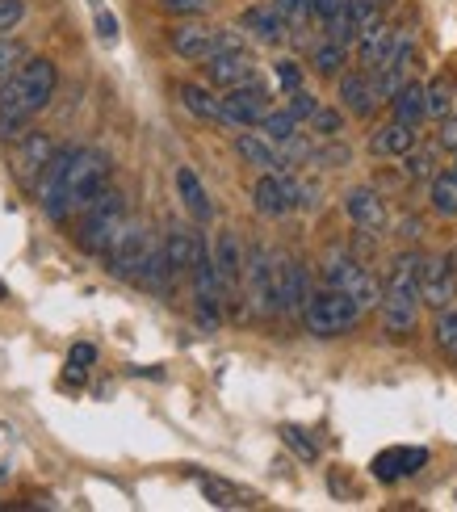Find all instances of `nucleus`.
<instances>
[{"label":"nucleus","instance_id":"obj_1","mask_svg":"<svg viewBox=\"0 0 457 512\" xmlns=\"http://www.w3.org/2000/svg\"><path fill=\"white\" fill-rule=\"evenodd\" d=\"M59 72L51 59H26L5 89H0V139H21L38 110H47L55 97Z\"/></svg>","mask_w":457,"mask_h":512},{"label":"nucleus","instance_id":"obj_2","mask_svg":"<svg viewBox=\"0 0 457 512\" xmlns=\"http://www.w3.org/2000/svg\"><path fill=\"white\" fill-rule=\"evenodd\" d=\"M420 277H424V256L420 252H399L386 273V294H382V328L390 336H407L420 319Z\"/></svg>","mask_w":457,"mask_h":512},{"label":"nucleus","instance_id":"obj_3","mask_svg":"<svg viewBox=\"0 0 457 512\" xmlns=\"http://www.w3.org/2000/svg\"><path fill=\"white\" fill-rule=\"evenodd\" d=\"M126 227V202L118 189H101V194L84 206V219H80V248L89 256H110L114 240L122 236Z\"/></svg>","mask_w":457,"mask_h":512},{"label":"nucleus","instance_id":"obj_4","mask_svg":"<svg viewBox=\"0 0 457 512\" xmlns=\"http://www.w3.org/2000/svg\"><path fill=\"white\" fill-rule=\"evenodd\" d=\"M105 181H110V156L97 152V147H76L72 168H68V177H63V206H68V215L72 210H84L101 189H110Z\"/></svg>","mask_w":457,"mask_h":512},{"label":"nucleus","instance_id":"obj_5","mask_svg":"<svg viewBox=\"0 0 457 512\" xmlns=\"http://www.w3.org/2000/svg\"><path fill=\"white\" fill-rule=\"evenodd\" d=\"M357 319H361V303L353 294H344V290H319L311 294V303L307 311H302V324H307L311 336H344V332H353L357 328Z\"/></svg>","mask_w":457,"mask_h":512},{"label":"nucleus","instance_id":"obj_6","mask_svg":"<svg viewBox=\"0 0 457 512\" xmlns=\"http://www.w3.org/2000/svg\"><path fill=\"white\" fill-rule=\"evenodd\" d=\"M323 282H328L332 290L353 294L357 303H361V311L382 307V294H386V286L378 282L374 273H365V269L353 261V256H332V261L323 265Z\"/></svg>","mask_w":457,"mask_h":512},{"label":"nucleus","instance_id":"obj_7","mask_svg":"<svg viewBox=\"0 0 457 512\" xmlns=\"http://www.w3.org/2000/svg\"><path fill=\"white\" fill-rule=\"evenodd\" d=\"M252 206H256V215H265V219L290 215V210L302 206V181L286 177V168H281V173H265L252 185Z\"/></svg>","mask_w":457,"mask_h":512},{"label":"nucleus","instance_id":"obj_8","mask_svg":"<svg viewBox=\"0 0 457 512\" xmlns=\"http://www.w3.org/2000/svg\"><path fill=\"white\" fill-rule=\"evenodd\" d=\"M277 269H281V261H273V256H269L265 248H252V252H248L244 282H248V298H252V307H256L260 315L281 311V298H277Z\"/></svg>","mask_w":457,"mask_h":512},{"label":"nucleus","instance_id":"obj_9","mask_svg":"<svg viewBox=\"0 0 457 512\" xmlns=\"http://www.w3.org/2000/svg\"><path fill=\"white\" fill-rule=\"evenodd\" d=\"M147 252H151L147 227H143V223H126L122 236H118L114 248H110V256H105V265H110V273L122 277V282H139V269H143V261H147Z\"/></svg>","mask_w":457,"mask_h":512},{"label":"nucleus","instance_id":"obj_10","mask_svg":"<svg viewBox=\"0 0 457 512\" xmlns=\"http://www.w3.org/2000/svg\"><path fill=\"white\" fill-rule=\"evenodd\" d=\"M72 156H76V147H59L51 156V164L38 173V202L55 223L68 219V206H63V177H68V168H72Z\"/></svg>","mask_w":457,"mask_h":512},{"label":"nucleus","instance_id":"obj_11","mask_svg":"<svg viewBox=\"0 0 457 512\" xmlns=\"http://www.w3.org/2000/svg\"><path fill=\"white\" fill-rule=\"evenodd\" d=\"M223 110H227V126H260V118L269 114V89L256 80L239 84V89H227Z\"/></svg>","mask_w":457,"mask_h":512},{"label":"nucleus","instance_id":"obj_12","mask_svg":"<svg viewBox=\"0 0 457 512\" xmlns=\"http://www.w3.org/2000/svg\"><path fill=\"white\" fill-rule=\"evenodd\" d=\"M420 294L428 307L445 311L457 298V261L453 256H428L424 261V277H420Z\"/></svg>","mask_w":457,"mask_h":512},{"label":"nucleus","instance_id":"obj_13","mask_svg":"<svg viewBox=\"0 0 457 512\" xmlns=\"http://www.w3.org/2000/svg\"><path fill=\"white\" fill-rule=\"evenodd\" d=\"M428 466V450L424 445H395V450H382L374 462H369V471H374L378 483H399L407 475H416Z\"/></svg>","mask_w":457,"mask_h":512},{"label":"nucleus","instance_id":"obj_14","mask_svg":"<svg viewBox=\"0 0 457 512\" xmlns=\"http://www.w3.org/2000/svg\"><path fill=\"white\" fill-rule=\"evenodd\" d=\"M206 80L219 89H239V84L256 80V59L248 51H223L206 59Z\"/></svg>","mask_w":457,"mask_h":512},{"label":"nucleus","instance_id":"obj_15","mask_svg":"<svg viewBox=\"0 0 457 512\" xmlns=\"http://www.w3.org/2000/svg\"><path fill=\"white\" fill-rule=\"evenodd\" d=\"M311 273L302 269L298 261H281V269H277V298H281V311H290V315H298L302 319V311H307V303H311Z\"/></svg>","mask_w":457,"mask_h":512},{"label":"nucleus","instance_id":"obj_16","mask_svg":"<svg viewBox=\"0 0 457 512\" xmlns=\"http://www.w3.org/2000/svg\"><path fill=\"white\" fill-rule=\"evenodd\" d=\"M202 252H206V244H202L198 231H189V227H181V223H172V227H168V236H164V256H168L172 277H177V273H193V265L202 261Z\"/></svg>","mask_w":457,"mask_h":512},{"label":"nucleus","instance_id":"obj_17","mask_svg":"<svg viewBox=\"0 0 457 512\" xmlns=\"http://www.w3.org/2000/svg\"><path fill=\"white\" fill-rule=\"evenodd\" d=\"M344 210H348V219H353L361 231H382L386 227V202H382L378 189H369V185L348 189Z\"/></svg>","mask_w":457,"mask_h":512},{"label":"nucleus","instance_id":"obj_18","mask_svg":"<svg viewBox=\"0 0 457 512\" xmlns=\"http://www.w3.org/2000/svg\"><path fill=\"white\" fill-rule=\"evenodd\" d=\"M340 101H344V110L357 114V118L374 114V105L382 101L374 72H348V76H340Z\"/></svg>","mask_w":457,"mask_h":512},{"label":"nucleus","instance_id":"obj_19","mask_svg":"<svg viewBox=\"0 0 457 512\" xmlns=\"http://www.w3.org/2000/svg\"><path fill=\"white\" fill-rule=\"evenodd\" d=\"M214 265H219V277L227 290H239L244 282V269H248V252L239 244L235 231H219V240H214Z\"/></svg>","mask_w":457,"mask_h":512},{"label":"nucleus","instance_id":"obj_20","mask_svg":"<svg viewBox=\"0 0 457 512\" xmlns=\"http://www.w3.org/2000/svg\"><path fill=\"white\" fill-rule=\"evenodd\" d=\"M395 47H399V34H395V26H386V21L369 26V30L357 38V55H361V63H365V72H378L382 63L395 55Z\"/></svg>","mask_w":457,"mask_h":512},{"label":"nucleus","instance_id":"obj_21","mask_svg":"<svg viewBox=\"0 0 457 512\" xmlns=\"http://www.w3.org/2000/svg\"><path fill=\"white\" fill-rule=\"evenodd\" d=\"M239 30H248L256 42H281L286 38V30H290V21L277 13V5H252V9H244V17H239Z\"/></svg>","mask_w":457,"mask_h":512},{"label":"nucleus","instance_id":"obj_22","mask_svg":"<svg viewBox=\"0 0 457 512\" xmlns=\"http://www.w3.org/2000/svg\"><path fill=\"white\" fill-rule=\"evenodd\" d=\"M214 34L219 30L202 26V21H185V26L168 30V42H172V51H177L181 59H210L214 55Z\"/></svg>","mask_w":457,"mask_h":512},{"label":"nucleus","instance_id":"obj_23","mask_svg":"<svg viewBox=\"0 0 457 512\" xmlns=\"http://www.w3.org/2000/svg\"><path fill=\"white\" fill-rule=\"evenodd\" d=\"M235 152H239V160H244V164L260 168V173H281V168H286V160H281V152L273 147V139H265V135L244 131V135L235 139Z\"/></svg>","mask_w":457,"mask_h":512},{"label":"nucleus","instance_id":"obj_24","mask_svg":"<svg viewBox=\"0 0 457 512\" xmlns=\"http://www.w3.org/2000/svg\"><path fill=\"white\" fill-rule=\"evenodd\" d=\"M411 147H416V126H407V122H386L382 131L369 135V156H407Z\"/></svg>","mask_w":457,"mask_h":512},{"label":"nucleus","instance_id":"obj_25","mask_svg":"<svg viewBox=\"0 0 457 512\" xmlns=\"http://www.w3.org/2000/svg\"><path fill=\"white\" fill-rule=\"evenodd\" d=\"M177 194H181V202H185V210H189L193 223H210V219H214V202H210L206 185L198 181V173H193V168H177Z\"/></svg>","mask_w":457,"mask_h":512},{"label":"nucleus","instance_id":"obj_26","mask_svg":"<svg viewBox=\"0 0 457 512\" xmlns=\"http://www.w3.org/2000/svg\"><path fill=\"white\" fill-rule=\"evenodd\" d=\"M59 152V147L51 143V135H42V131H26L17 143V173H42V168L51 164V156Z\"/></svg>","mask_w":457,"mask_h":512},{"label":"nucleus","instance_id":"obj_27","mask_svg":"<svg viewBox=\"0 0 457 512\" xmlns=\"http://www.w3.org/2000/svg\"><path fill=\"white\" fill-rule=\"evenodd\" d=\"M390 110H395V118H399V122L420 126V122L428 118V84L407 80L403 89H399L395 97H390Z\"/></svg>","mask_w":457,"mask_h":512},{"label":"nucleus","instance_id":"obj_28","mask_svg":"<svg viewBox=\"0 0 457 512\" xmlns=\"http://www.w3.org/2000/svg\"><path fill=\"white\" fill-rule=\"evenodd\" d=\"M193 479H198L202 496H206L214 508H252V504H256L252 492H244V487H235V483H227V479H219V475H193Z\"/></svg>","mask_w":457,"mask_h":512},{"label":"nucleus","instance_id":"obj_29","mask_svg":"<svg viewBox=\"0 0 457 512\" xmlns=\"http://www.w3.org/2000/svg\"><path fill=\"white\" fill-rule=\"evenodd\" d=\"M181 105L193 114V118H202V122H227V110H223V97H210L202 84H181L177 89Z\"/></svg>","mask_w":457,"mask_h":512},{"label":"nucleus","instance_id":"obj_30","mask_svg":"<svg viewBox=\"0 0 457 512\" xmlns=\"http://www.w3.org/2000/svg\"><path fill=\"white\" fill-rule=\"evenodd\" d=\"M428 198H432V210L445 219H457V168L453 173H437L428 181Z\"/></svg>","mask_w":457,"mask_h":512},{"label":"nucleus","instance_id":"obj_31","mask_svg":"<svg viewBox=\"0 0 457 512\" xmlns=\"http://www.w3.org/2000/svg\"><path fill=\"white\" fill-rule=\"evenodd\" d=\"M457 110V84L449 76L428 80V114L432 118H449Z\"/></svg>","mask_w":457,"mask_h":512},{"label":"nucleus","instance_id":"obj_32","mask_svg":"<svg viewBox=\"0 0 457 512\" xmlns=\"http://www.w3.org/2000/svg\"><path fill=\"white\" fill-rule=\"evenodd\" d=\"M260 131H265V139H273V143H290L298 135V118L290 110H269L260 118Z\"/></svg>","mask_w":457,"mask_h":512},{"label":"nucleus","instance_id":"obj_33","mask_svg":"<svg viewBox=\"0 0 457 512\" xmlns=\"http://www.w3.org/2000/svg\"><path fill=\"white\" fill-rule=\"evenodd\" d=\"M432 340H437V349H441L449 361H457V307H445V311L437 315Z\"/></svg>","mask_w":457,"mask_h":512},{"label":"nucleus","instance_id":"obj_34","mask_svg":"<svg viewBox=\"0 0 457 512\" xmlns=\"http://www.w3.org/2000/svg\"><path fill=\"white\" fill-rule=\"evenodd\" d=\"M281 441H286L302 462H319V441L307 429H298V424H281Z\"/></svg>","mask_w":457,"mask_h":512},{"label":"nucleus","instance_id":"obj_35","mask_svg":"<svg viewBox=\"0 0 457 512\" xmlns=\"http://www.w3.org/2000/svg\"><path fill=\"white\" fill-rule=\"evenodd\" d=\"M26 68V47L21 42H13V38H0V89Z\"/></svg>","mask_w":457,"mask_h":512},{"label":"nucleus","instance_id":"obj_36","mask_svg":"<svg viewBox=\"0 0 457 512\" xmlns=\"http://www.w3.org/2000/svg\"><path fill=\"white\" fill-rule=\"evenodd\" d=\"M340 63H344V42L328 38L323 47H315V72H319V76H336Z\"/></svg>","mask_w":457,"mask_h":512},{"label":"nucleus","instance_id":"obj_37","mask_svg":"<svg viewBox=\"0 0 457 512\" xmlns=\"http://www.w3.org/2000/svg\"><path fill=\"white\" fill-rule=\"evenodd\" d=\"M403 173L411 181H432L437 177V168H432V152H416V147H411V152L403 156Z\"/></svg>","mask_w":457,"mask_h":512},{"label":"nucleus","instance_id":"obj_38","mask_svg":"<svg viewBox=\"0 0 457 512\" xmlns=\"http://www.w3.org/2000/svg\"><path fill=\"white\" fill-rule=\"evenodd\" d=\"M89 5H93V21H97V38L105 42V47H114V42H118V17L105 9L101 0H89Z\"/></svg>","mask_w":457,"mask_h":512},{"label":"nucleus","instance_id":"obj_39","mask_svg":"<svg viewBox=\"0 0 457 512\" xmlns=\"http://www.w3.org/2000/svg\"><path fill=\"white\" fill-rule=\"evenodd\" d=\"M311 131L319 135V139H336L340 131H344V118H340V110H315V118H311Z\"/></svg>","mask_w":457,"mask_h":512},{"label":"nucleus","instance_id":"obj_40","mask_svg":"<svg viewBox=\"0 0 457 512\" xmlns=\"http://www.w3.org/2000/svg\"><path fill=\"white\" fill-rule=\"evenodd\" d=\"M160 9L172 17H202L210 9V0H160Z\"/></svg>","mask_w":457,"mask_h":512},{"label":"nucleus","instance_id":"obj_41","mask_svg":"<svg viewBox=\"0 0 457 512\" xmlns=\"http://www.w3.org/2000/svg\"><path fill=\"white\" fill-rule=\"evenodd\" d=\"M277 13L290 21V26H302V21L311 17V0H273Z\"/></svg>","mask_w":457,"mask_h":512},{"label":"nucleus","instance_id":"obj_42","mask_svg":"<svg viewBox=\"0 0 457 512\" xmlns=\"http://www.w3.org/2000/svg\"><path fill=\"white\" fill-rule=\"evenodd\" d=\"M315 110H319V101H315L307 89H294V93H290V114H294L298 122H302V118L311 122V118H315Z\"/></svg>","mask_w":457,"mask_h":512},{"label":"nucleus","instance_id":"obj_43","mask_svg":"<svg viewBox=\"0 0 457 512\" xmlns=\"http://www.w3.org/2000/svg\"><path fill=\"white\" fill-rule=\"evenodd\" d=\"M277 84H281V89H286V93H294V89H302V68H298V63L294 59H281L277 63Z\"/></svg>","mask_w":457,"mask_h":512},{"label":"nucleus","instance_id":"obj_44","mask_svg":"<svg viewBox=\"0 0 457 512\" xmlns=\"http://www.w3.org/2000/svg\"><path fill=\"white\" fill-rule=\"evenodd\" d=\"M348 160H353V152H348L344 143H332V147H319L315 152V164H328V168H344Z\"/></svg>","mask_w":457,"mask_h":512},{"label":"nucleus","instance_id":"obj_45","mask_svg":"<svg viewBox=\"0 0 457 512\" xmlns=\"http://www.w3.org/2000/svg\"><path fill=\"white\" fill-rule=\"evenodd\" d=\"M21 17H26V0H0V34L13 30Z\"/></svg>","mask_w":457,"mask_h":512},{"label":"nucleus","instance_id":"obj_46","mask_svg":"<svg viewBox=\"0 0 457 512\" xmlns=\"http://www.w3.org/2000/svg\"><path fill=\"white\" fill-rule=\"evenodd\" d=\"M348 9V0H311V13L319 17V21H332L336 13H344Z\"/></svg>","mask_w":457,"mask_h":512},{"label":"nucleus","instance_id":"obj_47","mask_svg":"<svg viewBox=\"0 0 457 512\" xmlns=\"http://www.w3.org/2000/svg\"><path fill=\"white\" fill-rule=\"evenodd\" d=\"M68 361H72V366H80V370H89L93 361H97V349H93V345H84V340H80V345H72Z\"/></svg>","mask_w":457,"mask_h":512},{"label":"nucleus","instance_id":"obj_48","mask_svg":"<svg viewBox=\"0 0 457 512\" xmlns=\"http://www.w3.org/2000/svg\"><path fill=\"white\" fill-rule=\"evenodd\" d=\"M437 143L449 147V152H457V118H441V131H437Z\"/></svg>","mask_w":457,"mask_h":512},{"label":"nucleus","instance_id":"obj_49","mask_svg":"<svg viewBox=\"0 0 457 512\" xmlns=\"http://www.w3.org/2000/svg\"><path fill=\"white\" fill-rule=\"evenodd\" d=\"M0 303H9V286H5V277H0Z\"/></svg>","mask_w":457,"mask_h":512},{"label":"nucleus","instance_id":"obj_50","mask_svg":"<svg viewBox=\"0 0 457 512\" xmlns=\"http://www.w3.org/2000/svg\"><path fill=\"white\" fill-rule=\"evenodd\" d=\"M378 5H382V9H386V5H395V0H378Z\"/></svg>","mask_w":457,"mask_h":512},{"label":"nucleus","instance_id":"obj_51","mask_svg":"<svg viewBox=\"0 0 457 512\" xmlns=\"http://www.w3.org/2000/svg\"><path fill=\"white\" fill-rule=\"evenodd\" d=\"M453 168H457V152H453Z\"/></svg>","mask_w":457,"mask_h":512}]
</instances>
